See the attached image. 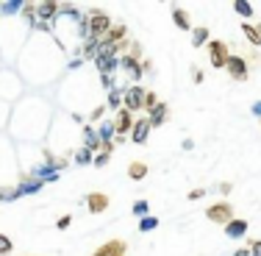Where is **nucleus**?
I'll use <instances>...</instances> for the list:
<instances>
[{"label":"nucleus","instance_id":"nucleus-1","mask_svg":"<svg viewBox=\"0 0 261 256\" xmlns=\"http://www.w3.org/2000/svg\"><path fill=\"white\" fill-rule=\"evenodd\" d=\"M211 64L214 67L225 64V48L222 45H211Z\"/></svg>","mask_w":261,"mask_h":256},{"label":"nucleus","instance_id":"nucleus-2","mask_svg":"<svg viewBox=\"0 0 261 256\" xmlns=\"http://www.w3.org/2000/svg\"><path fill=\"white\" fill-rule=\"evenodd\" d=\"M228 67H231V76L233 78H245V61H242V59H231V61H228Z\"/></svg>","mask_w":261,"mask_h":256},{"label":"nucleus","instance_id":"nucleus-3","mask_svg":"<svg viewBox=\"0 0 261 256\" xmlns=\"http://www.w3.org/2000/svg\"><path fill=\"white\" fill-rule=\"evenodd\" d=\"M142 98H145V95H142L139 89H130L128 95H125V103H128V109H136V106H142V103H139Z\"/></svg>","mask_w":261,"mask_h":256},{"label":"nucleus","instance_id":"nucleus-4","mask_svg":"<svg viewBox=\"0 0 261 256\" xmlns=\"http://www.w3.org/2000/svg\"><path fill=\"white\" fill-rule=\"evenodd\" d=\"M245 231H247L245 220H233L231 226H228V237H239V234H245Z\"/></svg>","mask_w":261,"mask_h":256},{"label":"nucleus","instance_id":"nucleus-5","mask_svg":"<svg viewBox=\"0 0 261 256\" xmlns=\"http://www.w3.org/2000/svg\"><path fill=\"white\" fill-rule=\"evenodd\" d=\"M106 28H109V17L97 14L95 20H92V31H95V34H100V31H106Z\"/></svg>","mask_w":261,"mask_h":256},{"label":"nucleus","instance_id":"nucleus-6","mask_svg":"<svg viewBox=\"0 0 261 256\" xmlns=\"http://www.w3.org/2000/svg\"><path fill=\"white\" fill-rule=\"evenodd\" d=\"M147 126H150V123H145V120H142V123H136V131H134V139H136V142H142V139H145Z\"/></svg>","mask_w":261,"mask_h":256},{"label":"nucleus","instance_id":"nucleus-7","mask_svg":"<svg viewBox=\"0 0 261 256\" xmlns=\"http://www.w3.org/2000/svg\"><path fill=\"white\" fill-rule=\"evenodd\" d=\"M225 215H228V209H225V206H214V209L208 212V217H211V220H225Z\"/></svg>","mask_w":261,"mask_h":256},{"label":"nucleus","instance_id":"nucleus-8","mask_svg":"<svg viewBox=\"0 0 261 256\" xmlns=\"http://www.w3.org/2000/svg\"><path fill=\"white\" fill-rule=\"evenodd\" d=\"M203 42H206V28H200L195 34V45H203Z\"/></svg>","mask_w":261,"mask_h":256},{"label":"nucleus","instance_id":"nucleus-9","mask_svg":"<svg viewBox=\"0 0 261 256\" xmlns=\"http://www.w3.org/2000/svg\"><path fill=\"white\" fill-rule=\"evenodd\" d=\"M128 123H130L128 111H122V117H120V131H125V128H128Z\"/></svg>","mask_w":261,"mask_h":256},{"label":"nucleus","instance_id":"nucleus-10","mask_svg":"<svg viewBox=\"0 0 261 256\" xmlns=\"http://www.w3.org/2000/svg\"><path fill=\"white\" fill-rule=\"evenodd\" d=\"M236 11H242L245 17H250V6H247V3H236Z\"/></svg>","mask_w":261,"mask_h":256},{"label":"nucleus","instance_id":"nucleus-11","mask_svg":"<svg viewBox=\"0 0 261 256\" xmlns=\"http://www.w3.org/2000/svg\"><path fill=\"white\" fill-rule=\"evenodd\" d=\"M142 176H145V167H142V165H134V178H142Z\"/></svg>","mask_w":261,"mask_h":256},{"label":"nucleus","instance_id":"nucleus-12","mask_svg":"<svg viewBox=\"0 0 261 256\" xmlns=\"http://www.w3.org/2000/svg\"><path fill=\"white\" fill-rule=\"evenodd\" d=\"M175 20H178V26L186 28V17H184V11H175Z\"/></svg>","mask_w":261,"mask_h":256},{"label":"nucleus","instance_id":"nucleus-13","mask_svg":"<svg viewBox=\"0 0 261 256\" xmlns=\"http://www.w3.org/2000/svg\"><path fill=\"white\" fill-rule=\"evenodd\" d=\"M245 34L250 36V42H258V36H256V31H253V28H245Z\"/></svg>","mask_w":261,"mask_h":256},{"label":"nucleus","instance_id":"nucleus-14","mask_svg":"<svg viewBox=\"0 0 261 256\" xmlns=\"http://www.w3.org/2000/svg\"><path fill=\"white\" fill-rule=\"evenodd\" d=\"M9 248H11V245H9V240H0V251H9Z\"/></svg>","mask_w":261,"mask_h":256},{"label":"nucleus","instance_id":"nucleus-15","mask_svg":"<svg viewBox=\"0 0 261 256\" xmlns=\"http://www.w3.org/2000/svg\"><path fill=\"white\" fill-rule=\"evenodd\" d=\"M253 253H256V256H261V245H256V248H253Z\"/></svg>","mask_w":261,"mask_h":256}]
</instances>
